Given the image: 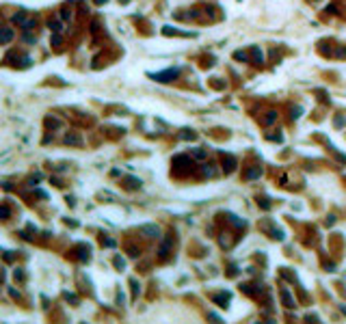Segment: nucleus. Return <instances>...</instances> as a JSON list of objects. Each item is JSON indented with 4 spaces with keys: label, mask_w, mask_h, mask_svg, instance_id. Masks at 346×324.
<instances>
[{
    "label": "nucleus",
    "mask_w": 346,
    "mask_h": 324,
    "mask_svg": "<svg viewBox=\"0 0 346 324\" xmlns=\"http://www.w3.org/2000/svg\"><path fill=\"white\" fill-rule=\"evenodd\" d=\"M175 76H178V69H169V71H162V73H154V78L158 82H169V80H173Z\"/></svg>",
    "instance_id": "obj_1"
},
{
    "label": "nucleus",
    "mask_w": 346,
    "mask_h": 324,
    "mask_svg": "<svg viewBox=\"0 0 346 324\" xmlns=\"http://www.w3.org/2000/svg\"><path fill=\"white\" fill-rule=\"evenodd\" d=\"M11 39V30H5V35H2V41H9Z\"/></svg>",
    "instance_id": "obj_2"
}]
</instances>
